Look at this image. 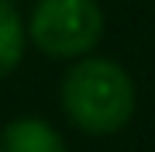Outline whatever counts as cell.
Instances as JSON below:
<instances>
[{
  "instance_id": "6da1fadb",
  "label": "cell",
  "mask_w": 155,
  "mask_h": 152,
  "mask_svg": "<svg viewBox=\"0 0 155 152\" xmlns=\"http://www.w3.org/2000/svg\"><path fill=\"white\" fill-rule=\"evenodd\" d=\"M62 107L90 135H110L134 114V83L110 59H79L62 79Z\"/></svg>"
},
{
  "instance_id": "7a4b0ae2",
  "label": "cell",
  "mask_w": 155,
  "mask_h": 152,
  "mask_svg": "<svg viewBox=\"0 0 155 152\" xmlns=\"http://www.w3.org/2000/svg\"><path fill=\"white\" fill-rule=\"evenodd\" d=\"M31 42L52 59L86 56L104 35V11L97 0H38L28 21Z\"/></svg>"
},
{
  "instance_id": "3957f363",
  "label": "cell",
  "mask_w": 155,
  "mask_h": 152,
  "mask_svg": "<svg viewBox=\"0 0 155 152\" xmlns=\"http://www.w3.org/2000/svg\"><path fill=\"white\" fill-rule=\"evenodd\" d=\"M0 152H66V142L48 121L17 118L0 131Z\"/></svg>"
},
{
  "instance_id": "277c9868",
  "label": "cell",
  "mask_w": 155,
  "mask_h": 152,
  "mask_svg": "<svg viewBox=\"0 0 155 152\" xmlns=\"http://www.w3.org/2000/svg\"><path fill=\"white\" fill-rule=\"evenodd\" d=\"M24 56V24L11 0H0V79L11 76Z\"/></svg>"
}]
</instances>
